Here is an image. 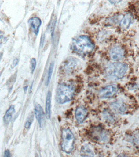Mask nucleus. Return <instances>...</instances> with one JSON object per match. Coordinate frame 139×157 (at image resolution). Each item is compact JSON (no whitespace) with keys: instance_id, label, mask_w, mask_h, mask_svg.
Returning a JSON list of instances; mask_svg holds the SVG:
<instances>
[{"instance_id":"1","label":"nucleus","mask_w":139,"mask_h":157,"mask_svg":"<svg viewBox=\"0 0 139 157\" xmlns=\"http://www.w3.org/2000/svg\"><path fill=\"white\" fill-rule=\"evenodd\" d=\"M71 49L75 53L82 56H85L92 52L94 45L87 36H80L73 40Z\"/></svg>"},{"instance_id":"2","label":"nucleus","mask_w":139,"mask_h":157,"mask_svg":"<svg viewBox=\"0 0 139 157\" xmlns=\"http://www.w3.org/2000/svg\"><path fill=\"white\" fill-rule=\"evenodd\" d=\"M128 70V66L124 63L116 62L109 64L105 69V74L108 78L112 79L123 78Z\"/></svg>"},{"instance_id":"3","label":"nucleus","mask_w":139,"mask_h":157,"mask_svg":"<svg viewBox=\"0 0 139 157\" xmlns=\"http://www.w3.org/2000/svg\"><path fill=\"white\" fill-rule=\"evenodd\" d=\"M74 88L72 85L63 83L60 86L57 93V100L60 104H64L72 100Z\"/></svg>"},{"instance_id":"4","label":"nucleus","mask_w":139,"mask_h":157,"mask_svg":"<svg viewBox=\"0 0 139 157\" xmlns=\"http://www.w3.org/2000/svg\"><path fill=\"white\" fill-rule=\"evenodd\" d=\"M62 149L67 153H70L74 149L75 137L69 128L63 129L62 132Z\"/></svg>"},{"instance_id":"5","label":"nucleus","mask_w":139,"mask_h":157,"mask_svg":"<svg viewBox=\"0 0 139 157\" xmlns=\"http://www.w3.org/2000/svg\"><path fill=\"white\" fill-rule=\"evenodd\" d=\"M118 88L115 84L106 86L102 88L99 92V96L102 99L113 98L118 93Z\"/></svg>"},{"instance_id":"6","label":"nucleus","mask_w":139,"mask_h":157,"mask_svg":"<svg viewBox=\"0 0 139 157\" xmlns=\"http://www.w3.org/2000/svg\"><path fill=\"white\" fill-rule=\"evenodd\" d=\"M124 50L119 45H114L109 50V57L113 61H120L124 57Z\"/></svg>"},{"instance_id":"7","label":"nucleus","mask_w":139,"mask_h":157,"mask_svg":"<svg viewBox=\"0 0 139 157\" xmlns=\"http://www.w3.org/2000/svg\"><path fill=\"white\" fill-rule=\"evenodd\" d=\"M88 112L86 109L83 106L78 107L75 110V116L77 122L82 123L87 116Z\"/></svg>"},{"instance_id":"8","label":"nucleus","mask_w":139,"mask_h":157,"mask_svg":"<svg viewBox=\"0 0 139 157\" xmlns=\"http://www.w3.org/2000/svg\"><path fill=\"white\" fill-rule=\"evenodd\" d=\"M35 114L40 126L42 127L45 124V114L43 109L40 104H37L35 106Z\"/></svg>"},{"instance_id":"9","label":"nucleus","mask_w":139,"mask_h":157,"mask_svg":"<svg viewBox=\"0 0 139 157\" xmlns=\"http://www.w3.org/2000/svg\"><path fill=\"white\" fill-rule=\"evenodd\" d=\"M28 23L32 31L37 35L41 24V21L38 17H33L29 19Z\"/></svg>"},{"instance_id":"10","label":"nucleus","mask_w":139,"mask_h":157,"mask_svg":"<svg viewBox=\"0 0 139 157\" xmlns=\"http://www.w3.org/2000/svg\"><path fill=\"white\" fill-rule=\"evenodd\" d=\"M133 17L130 13H127L123 17L120 22V27L122 29H128L131 25L132 22Z\"/></svg>"},{"instance_id":"11","label":"nucleus","mask_w":139,"mask_h":157,"mask_svg":"<svg viewBox=\"0 0 139 157\" xmlns=\"http://www.w3.org/2000/svg\"><path fill=\"white\" fill-rule=\"evenodd\" d=\"M80 154L83 157H93L94 153L91 146L88 144L83 146L80 151Z\"/></svg>"},{"instance_id":"12","label":"nucleus","mask_w":139,"mask_h":157,"mask_svg":"<svg viewBox=\"0 0 139 157\" xmlns=\"http://www.w3.org/2000/svg\"><path fill=\"white\" fill-rule=\"evenodd\" d=\"M111 106L116 112L123 113L126 110V107L123 102L118 101L112 102L111 103Z\"/></svg>"},{"instance_id":"13","label":"nucleus","mask_w":139,"mask_h":157,"mask_svg":"<svg viewBox=\"0 0 139 157\" xmlns=\"http://www.w3.org/2000/svg\"><path fill=\"white\" fill-rule=\"evenodd\" d=\"M51 93L50 91L47 93L46 97V117L47 119H50L51 117Z\"/></svg>"},{"instance_id":"14","label":"nucleus","mask_w":139,"mask_h":157,"mask_svg":"<svg viewBox=\"0 0 139 157\" xmlns=\"http://www.w3.org/2000/svg\"><path fill=\"white\" fill-rule=\"evenodd\" d=\"M14 112H15L14 106L13 105H12L7 110L3 120L5 124H8L10 122Z\"/></svg>"},{"instance_id":"15","label":"nucleus","mask_w":139,"mask_h":157,"mask_svg":"<svg viewBox=\"0 0 139 157\" xmlns=\"http://www.w3.org/2000/svg\"><path fill=\"white\" fill-rule=\"evenodd\" d=\"M53 67H54V63L53 62H52L51 64L50 65L49 68L47 79L46 82V84L47 85V86L48 85L50 81L52 72H53Z\"/></svg>"},{"instance_id":"16","label":"nucleus","mask_w":139,"mask_h":157,"mask_svg":"<svg viewBox=\"0 0 139 157\" xmlns=\"http://www.w3.org/2000/svg\"><path fill=\"white\" fill-rule=\"evenodd\" d=\"M30 68L31 72H33L36 68V60L35 58L31 59L30 61Z\"/></svg>"},{"instance_id":"17","label":"nucleus","mask_w":139,"mask_h":157,"mask_svg":"<svg viewBox=\"0 0 139 157\" xmlns=\"http://www.w3.org/2000/svg\"><path fill=\"white\" fill-rule=\"evenodd\" d=\"M33 120V115H30V118H29L27 121L25 123V128H30L31 124H32Z\"/></svg>"},{"instance_id":"18","label":"nucleus","mask_w":139,"mask_h":157,"mask_svg":"<svg viewBox=\"0 0 139 157\" xmlns=\"http://www.w3.org/2000/svg\"><path fill=\"white\" fill-rule=\"evenodd\" d=\"M104 117L107 120H114L113 115H112L110 113H108V112H104Z\"/></svg>"},{"instance_id":"19","label":"nucleus","mask_w":139,"mask_h":157,"mask_svg":"<svg viewBox=\"0 0 139 157\" xmlns=\"http://www.w3.org/2000/svg\"><path fill=\"white\" fill-rule=\"evenodd\" d=\"M4 157H11L10 152L9 150H6L5 151Z\"/></svg>"},{"instance_id":"20","label":"nucleus","mask_w":139,"mask_h":157,"mask_svg":"<svg viewBox=\"0 0 139 157\" xmlns=\"http://www.w3.org/2000/svg\"><path fill=\"white\" fill-rule=\"evenodd\" d=\"M18 62H19V60H18L17 59H15L14 60V61H13V65H12V66H13V67H15V66L17 65Z\"/></svg>"},{"instance_id":"21","label":"nucleus","mask_w":139,"mask_h":157,"mask_svg":"<svg viewBox=\"0 0 139 157\" xmlns=\"http://www.w3.org/2000/svg\"><path fill=\"white\" fill-rule=\"evenodd\" d=\"M116 157H128L127 156L123 154H120L119 155L117 156Z\"/></svg>"},{"instance_id":"22","label":"nucleus","mask_w":139,"mask_h":157,"mask_svg":"<svg viewBox=\"0 0 139 157\" xmlns=\"http://www.w3.org/2000/svg\"><path fill=\"white\" fill-rule=\"evenodd\" d=\"M103 157L102 156H99V157Z\"/></svg>"},{"instance_id":"23","label":"nucleus","mask_w":139,"mask_h":157,"mask_svg":"<svg viewBox=\"0 0 139 157\" xmlns=\"http://www.w3.org/2000/svg\"></svg>"}]
</instances>
